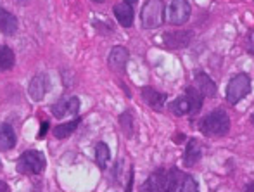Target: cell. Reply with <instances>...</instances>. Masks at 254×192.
<instances>
[{"instance_id":"cell-1","label":"cell","mask_w":254,"mask_h":192,"mask_svg":"<svg viewBox=\"0 0 254 192\" xmlns=\"http://www.w3.org/2000/svg\"><path fill=\"white\" fill-rule=\"evenodd\" d=\"M199 130L207 137H225L230 130V116L223 109H214L199 122Z\"/></svg>"},{"instance_id":"cell-2","label":"cell","mask_w":254,"mask_h":192,"mask_svg":"<svg viewBox=\"0 0 254 192\" xmlns=\"http://www.w3.org/2000/svg\"><path fill=\"white\" fill-rule=\"evenodd\" d=\"M47 168V158L38 149H28L19 156L16 163V170L21 175H42Z\"/></svg>"},{"instance_id":"cell-3","label":"cell","mask_w":254,"mask_h":192,"mask_svg":"<svg viewBox=\"0 0 254 192\" xmlns=\"http://www.w3.org/2000/svg\"><path fill=\"white\" fill-rule=\"evenodd\" d=\"M164 21V2L163 0H145L140 10V23L144 30L159 28Z\"/></svg>"},{"instance_id":"cell-4","label":"cell","mask_w":254,"mask_h":192,"mask_svg":"<svg viewBox=\"0 0 254 192\" xmlns=\"http://www.w3.org/2000/svg\"><path fill=\"white\" fill-rule=\"evenodd\" d=\"M251 92V78L248 73H239L228 81L227 87V102L230 106H235Z\"/></svg>"},{"instance_id":"cell-5","label":"cell","mask_w":254,"mask_h":192,"mask_svg":"<svg viewBox=\"0 0 254 192\" xmlns=\"http://www.w3.org/2000/svg\"><path fill=\"white\" fill-rule=\"evenodd\" d=\"M170 173V184H168V192H195L199 191L197 182L194 180V177L184 173L178 168L168 170Z\"/></svg>"},{"instance_id":"cell-6","label":"cell","mask_w":254,"mask_h":192,"mask_svg":"<svg viewBox=\"0 0 254 192\" xmlns=\"http://www.w3.org/2000/svg\"><path fill=\"white\" fill-rule=\"evenodd\" d=\"M192 7L189 0H171L170 7H168L166 19L173 26H184L189 19H190Z\"/></svg>"},{"instance_id":"cell-7","label":"cell","mask_w":254,"mask_h":192,"mask_svg":"<svg viewBox=\"0 0 254 192\" xmlns=\"http://www.w3.org/2000/svg\"><path fill=\"white\" fill-rule=\"evenodd\" d=\"M51 111L54 118L63 120L67 116H76L80 111V99L76 95H69V97H64L61 101H57L56 104L51 106Z\"/></svg>"},{"instance_id":"cell-8","label":"cell","mask_w":254,"mask_h":192,"mask_svg":"<svg viewBox=\"0 0 254 192\" xmlns=\"http://www.w3.org/2000/svg\"><path fill=\"white\" fill-rule=\"evenodd\" d=\"M192 38H194V31L190 30H180V31H168L163 35V44L170 51H180L190 45Z\"/></svg>"},{"instance_id":"cell-9","label":"cell","mask_w":254,"mask_h":192,"mask_svg":"<svg viewBox=\"0 0 254 192\" xmlns=\"http://www.w3.org/2000/svg\"><path fill=\"white\" fill-rule=\"evenodd\" d=\"M128 59H130V52L123 45H114L109 51L107 56V66L114 71V73H125L128 66Z\"/></svg>"},{"instance_id":"cell-10","label":"cell","mask_w":254,"mask_h":192,"mask_svg":"<svg viewBox=\"0 0 254 192\" xmlns=\"http://www.w3.org/2000/svg\"><path fill=\"white\" fill-rule=\"evenodd\" d=\"M51 88V80L45 73H37L33 78H31L30 85H28V95H30L31 101L40 102L44 101L45 94Z\"/></svg>"},{"instance_id":"cell-11","label":"cell","mask_w":254,"mask_h":192,"mask_svg":"<svg viewBox=\"0 0 254 192\" xmlns=\"http://www.w3.org/2000/svg\"><path fill=\"white\" fill-rule=\"evenodd\" d=\"M168 184H170V173H168V170L159 168L149 175V179L145 180V184H142L140 191L168 192Z\"/></svg>"},{"instance_id":"cell-12","label":"cell","mask_w":254,"mask_h":192,"mask_svg":"<svg viewBox=\"0 0 254 192\" xmlns=\"http://www.w3.org/2000/svg\"><path fill=\"white\" fill-rule=\"evenodd\" d=\"M113 12L116 16L118 23L121 24L123 28H131L133 24V19H135V14H133V7L131 3L128 2H120L113 7Z\"/></svg>"},{"instance_id":"cell-13","label":"cell","mask_w":254,"mask_h":192,"mask_svg":"<svg viewBox=\"0 0 254 192\" xmlns=\"http://www.w3.org/2000/svg\"><path fill=\"white\" fill-rule=\"evenodd\" d=\"M17 28H19L17 17L7 9L0 7V33L5 35V37H12V35H16Z\"/></svg>"},{"instance_id":"cell-14","label":"cell","mask_w":254,"mask_h":192,"mask_svg":"<svg viewBox=\"0 0 254 192\" xmlns=\"http://www.w3.org/2000/svg\"><path fill=\"white\" fill-rule=\"evenodd\" d=\"M194 81H195V87L201 90V94L204 97H214L216 95V83L213 81V78L209 74H206L204 71H197L194 76Z\"/></svg>"},{"instance_id":"cell-15","label":"cell","mask_w":254,"mask_h":192,"mask_svg":"<svg viewBox=\"0 0 254 192\" xmlns=\"http://www.w3.org/2000/svg\"><path fill=\"white\" fill-rule=\"evenodd\" d=\"M142 99L156 111H161L164 108V104H166V94H163V92L156 90L152 87L142 88Z\"/></svg>"},{"instance_id":"cell-16","label":"cell","mask_w":254,"mask_h":192,"mask_svg":"<svg viewBox=\"0 0 254 192\" xmlns=\"http://www.w3.org/2000/svg\"><path fill=\"white\" fill-rule=\"evenodd\" d=\"M202 156V149H201V144H199L195 138H190L187 142V147H185V152H184V165L187 168H194L195 165L199 163Z\"/></svg>"},{"instance_id":"cell-17","label":"cell","mask_w":254,"mask_h":192,"mask_svg":"<svg viewBox=\"0 0 254 192\" xmlns=\"http://www.w3.org/2000/svg\"><path fill=\"white\" fill-rule=\"evenodd\" d=\"M17 142L16 131H14L12 125L9 123H0V151L7 152L10 149H14Z\"/></svg>"},{"instance_id":"cell-18","label":"cell","mask_w":254,"mask_h":192,"mask_svg":"<svg viewBox=\"0 0 254 192\" xmlns=\"http://www.w3.org/2000/svg\"><path fill=\"white\" fill-rule=\"evenodd\" d=\"M80 123H81V118H80V116H76V118L71 120V122L61 123V125H57V127L52 130L54 137L59 138V140H64V138H69L71 135L74 133V130H76Z\"/></svg>"},{"instance_id":"cell-19","label":"cell","mask_w":254,"mask_h":192,"mask_svg":"<svg viewBox=\"0 0 254 192\" xmlns=\"http://www.w3.org/2000/svg\"><path fill=\"white\" fill-rule=\"evenodd\" d=\"M170 111L173 113L175 116H185V115H192V104L190 101H189L187 94L185 95H180V97H177L173 102H171L170 106Z\"/></svg>"},{"instance_id":"cell-20","label":"cell","mask_w":254,"mask_h":192,"mask_svg":"<svg viewBox=\"0 0 254 192\" xmlns=\"http://www.w3.org/2000/svg\"><path fill=\"white\" fill-rule=\"evenodd\" d=\"M16 64V54L9 45H0V73L10 71Z\"/></svg>"},{"instance_id":"cell-21","label":"cell","mask_w":254,"mask_h":192,"mask_svg":"<svg viewBox=\"0 0 254 192\" xmlns=\"http://www.w3.org/2000/svg\"><path fill=\"white\" fill-rule=\"evenodd\" d=\"M95 161H97L99 168L106 170L111 161V149L106 142H97L95 144Z\"/></svg>"},{"instance_id":"cell-22","label":"cell","mask_w":254,"mask_h":192,"mask_svg":"<svg viewBox=\"0 0 254 192\" xmlns=\"http://www.w3.org/2000/svg\"><path fill=\"white\" fill-rule=\"evenodd\" d=\"M185 94H187L189 101H190V104H192V115H195V113L201 111L202 97H204V95L201 94V90H199L197 87H189L187 90H185Z\"/></svg>"},{"instance_id":"cell-23","label":"cell","mask_w":254,"mask_h":192,"mask_svg":"<svg viewBox=\"0 0 254 192\" xmlns=\"http://www.w3.org/2000/svg\"><path fill=\"white\" fill-rule=\"evenodd\" d=\"M120 125H121V130L125 131V135L130 137L133 133V118H131L130 111H125L123 115H120Z\"/></svg>"},{"instance_id":"cell-24","label":"cell","mask_w":254,"mask_h":192,"mask_svg":"<svg viewBox=\"0 0 254 192\" xmlns=\"http://www.w3.org/2000/svg\"><path fill=\"white\" fill-rule=\"evenodd\" d=\"M244 49L249 52L251 56H254V30L249 31L248 35H246V38H244Z\"/></svg>"},{"instance_id":"cell-25","label":"cell","mask_w":254,"mask_h":192,"mask_svg":"<svg viewBox=\"0 0 254 192\" xmlns=\"http://www.w3.org/2000/svg\"><path fill=\"white\" fill-rule=\"evenodd\" d=\"M49 128H51V123H49V122H42L40 123V131H38V138H44L45 135H47Z\"/></svg>"},{"instance_id":"cell-26","label":"cell","mask_w":254,"mask_h":192,"mask_svg":"<svg viewBox=\"0 0 254 192\" xmlns=\"http://www.w3.org/2000/svg\"><path fill=\"white\" fill-rule=\"evenodd\" d=\"M7 191H10V187L7 186L5 180H0V192H7Z\"/></svg>"},{"instance_id":"cell-27","label":"cell","mask_w":254,"mask_h":192,"mask_svg":"<svg viewBox=\"0 0 254 192\" xmlns=\"http://www.w3.org/2000/svg\"><path fill=\"white\" fill-rule=\"evenodd\" d=\"M246 191L254 192V184H248V186H246Z\"/></svg>"},{"instance_id":"cell-28","label":"cell","mask_w":254,"mask_h":192,"mask_svg":"<svg viewBox=\"0 0 254 192\" xmlns=\"http://www.w3.org/2000/svg\"><path fill=\"white\" fill-rule=\"evenodd\" d=\"M125 2H128V3H131V5H133V3H137L138 0H125Z\"/></svg>"},{"instance_id":"cell-29","label":"cell","mask_w":254,"mask_h":192,"mask_svg":"<svg viewBox=\"0 0 254 192\" xmlns=\"http://www.w3.org/2000/svg\"><path fill=\"white\" fill-rule=\"evenodd\" d=\"M95 3H104V0H94Z\"/></svg>"},{"instance_id":"cell-30","label":"cell","mask_w":254,"mask_h":192,"mask_svg":"<svg viewBox=\"0 0 254 192\" xmlns=\"http://www.w3.org/2000/svg\"><path fill=\"white\" fill-rule=\"evenodd\" d=\"M251 123H253V125H254V115L251 116Z\"/></svg>"},{"instance_id":"cell-31","label":"cell","mask_w":254,"mask_h":192,"mask_svg":"<svg viewBox=\"0 0 254 192\" xmlns=\"http://www.w3.org/2000/svg\"><path fill=\"white\" fill-rule=\"evenodd\" d=\"M0 166H2V165H0Z\"/></svg>"}]
</instances>
